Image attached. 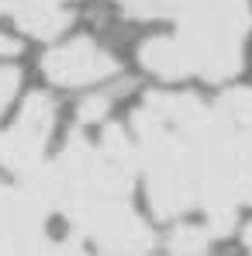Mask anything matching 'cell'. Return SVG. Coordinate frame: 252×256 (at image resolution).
<instances>
[{"mask_svg": "<svg viewBox=\"0 0 252 256\" xmlns=\"http://www.w3.org/2000/svg\"><path fill=\"white\" fill-rule=\"evenodd\" d=\"M131 128L152 212L180 218L201 208L211 236H228L252 204V146L221 108L159 90L138 104Z\"/></svg>", "mask_w": 252, "mask_h": 256, "instance_id": "6da1fadb", "label": "cell"}, {"mask_svg": "<svg viewBox=\"0 0 252 256\" xmlns=\"http://www.w3.org/2000/svg\"><path fill=\"white\" fill-rule=\"evenodd\" d=\"M166 18L176 21V45L190 76L225 84L242 73L252 32L249 0H166Z\"/></svg>", "mask_w": 252, "mask_h": 256, "instance_id": "7a4b0ae2", "label": "cell"}, {"mask_svg": "<svg viewBox=\"0 0 252 256\" xmlns=\"http://www.w3.org/2000/svg\"><path fill=\"white\" fill-rule=\"evenodd\" d=\"M73 236L86 239L104 256H149L156 246L152 228L135 212L131 198H104L69 218Z\"/></svg>", "mask_w": 252, "mask_h": 256, "instance_id": "3957f363", "label": "cell"}, {"mask_svg": "<svg viewBox=\"0 0 252 256\" xmlns=\"http://www.w3.org/2000/svg\"><path fill=\"white\" fill-rule=\"evenodd\" d=\"M55 128V100L48 94H31L17 118L0 132V166L14 176H28L45 163L48 138Z\"/></svg>", "mask_w": 252, "mask_h": 256, "instance_id": "277c9868", "label": "cell"}, {"mask_svg": "<svg viewBox=\"0 0 252 256\" xmlns=\"http://www.w3.org/2000/svg\"><path fill=\"white\" fill-rule=\"evenodd\" d=\"M42 73L55 86H97L118 73V59L97 38H69L42 56Z\"/></svg>", "mask_w": 252, "mask_h": 256, "instance_id": "5b68a950", "label": "cell"}, {"mask_svg": "<svg viewBox=\"0 0 252 256\" xmlns=\"http://www.w3.org/2000/svg\"><path fill=\"white\" fill-rule=\"evenodd\" d=\"M48 214L52 201L35 173L21 176L17 184H0V242L24 232H45Z\"/></svg>", "mask_w": 252, "mask_h": 256, "instance_id": "8992f818", "label": "cell"}, {"mask_svg": "<svg viewBox=\"0 0 252 256\" xmlns=\"http://www.w3.org/2000/svg\"><path fill=\"white\" fill-rule=\"evenodd\" d=\"M10 21L31 38H59L73 24V10L59 0H7Z\"/></svg>", "mask_w": 252, "mask_h": 256, "instance_id": "52a82bcc", "label": "cell"}, {"mask_svg": "<svg viewBox=\"0 0 252 256\" xmlns=\"http://www.w3.org/2000/svg\"><path fill=\"white\" fill-rule=\"evenodd\" d=\"M138 62L145 73H152L156 80H166V84H176V80H187L190 70H187V59L180 52V45L173 35H152L138 45Z\"/></svg>", "mask_w": 252, "mask_h": 256, "instance_id": "ba28073f", "label": "cell"}, {"mask_svg": "<svg viewBox=\"0 0 252 256\" xmlns=\"http://www.w3.org/2000/svg\"><path fill=\"white\" fill-rule=\"evenodd\" d=\"M211 236L204 222H180L166 239L169 256H204V250L211 246Z\"/></svg>", "mask_w": 252, "mask_h": 256, "instance_id": "9c48e42d", "label": "cell"}, {"mask_svg": "<svg viewBox=\"0 0 252 256\" xmlns=\"http://www.w3.org/2000/svg\"><path fill=\"white\" fill-rule=\"evenodd\" d=\"M114 104H118V94H111V90H97V94H90L83 104H80L76 118H80V125H86V128L104 125L107 114L114 111Z\"/></svg>", "mask_w": 252, "mask_h": 256, "instance_id": "30bf717a", "label": "cell"}, {"mask_svg": "<svg viewBox=\"0 0 252 256\" xmlns=\"http://www.w3.org/2000/svg\"><path fill=\"white\" fill-rule=\"evenodd\" d=\"M48 232H24V236H14V239H3L0 242V256H48Z\"/></svg>", "mask_w": 252, "mask_h": 256, "instance_id": "8fae6325", "label": "cell"}, {"mask_svg": "<svg viewBox=\"0 0 252 256\" xmlns=\"http://www.w3.org/2000/svg\"><path fill=\"white\" fill-rule=\"evenodd\" d=\"M121 14L131 21H156L166 18V0H118Z\"/></svg>", "mask_w": 252, "mask_h": 256, "instance_id": "7c38bea8", "label": "cell"}, {"mask_svg": "<svg viewBox=\"0 0 252 256\" xmlns=\"http://www.w3.org/2000/svg\"><path fill=\"white\" fill-rule=\"evenodd\" d=\"M17 84H21V73H17L14 66H3V62H0V118H3L7 104L14 100V94H17Z\"/></svg>", "mask_w": 252, "mask_h": 256, "instance_id": "4fadbf2b", "label": "cell"}, {"mask_svg": "<svg viewBox=\"0 0 252 256\" xmlns=\"http://www.w3.org/2000/svg\"><path fill=\"white\" fill-rule=\"evenodd\" d=\"M48 256H104L97 253V250H86V242L80 236H69V239H52V246H48Z\"/></svg>", "mask_w": 252, "mask_h": 256, "instance_id": "5bb4252c", "label": "cell"}, {"mask_svg": "<svg viewBox=\"0 0 252 256\" xmlns=\"http://www.w3.org/2000/svg\"><path fill=\"white\" fill-rule=\"evenodd\" d=\"M14 52H17V42H14L10 35L0 32V56H14Z\"/></svg>", "mask_w": 252, "mask_h": 256, "instance_id": "9a60e30c", "label": "cell"}, {"mask_svg": "<svg viewBox=\"0 0 252 256\" xmlns=\"http://www.w3.org/2000/svg\"><path fill=\"white\" fill-rule=\"evenodd\" d=\"M3 10H7V0H0V14H3Z\"/></svg>", "mask_w": 252, "mask_h": 256, "instance_id": "2e32d148", "label": "cell"}, {"mask_svg": "<svg viewBox=\"0 0 252 256\" xmlns=\"http://www.w3.org/2000/svg\"><path fill=\"white\" fill-rule=\"evenodd\" d=\"M59 4H76V0H59Z\"/></svg>", "mask_w": 252, "mask_h": 256, "instance_id": "e0dca14e", "label": "cell"}]
</instances>
